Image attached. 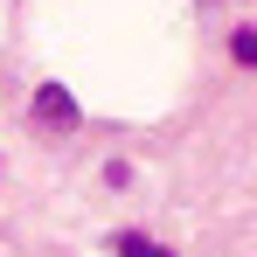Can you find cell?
I'll use <instances>...</instances> for the list:
<instances>
[{"label":"cell","mask_w":257,"mask_h":257,"mask_svg":"<svg viewBox=\"0 0 257 257\" xmlns=\"http://www.w3.org/2000/svg\"><path fill=\"white\" fill-rule=\"evenodd\" d=\"M35 118H42L49 132L77 125V97H70V90H63V84H42V90H35Z\"/></svg>","instance_id":"obj_1"},{"label":"cell","mask_w":257,"mask_h":257,"mask_svg":"<svg viewBox=\"0 0 257 257\" xmlns=\"http://www.w3.org/2000/svg\"><path fill=\"white\" fill-rule=\"evenodd\" d=\"M111 250H118V257H174L167 243H153V236H139V229H118V236H111Z\"/></svg>","instance_id":"obj_2"},{"label":"cell","mask_w":257,"mask_h":257,"mask_svg":"<svg viewBox=\"0 0 257 257\" xmlns=\"http://www.w3.org/2000/svg\"><path fill=\"white\" fill-rule=\"evenodd\" d=\"M229 56H236V63H250V70H257V28H236V35H229Z\"/></svg>","instance_id":"obj_3"}]
</instances>
